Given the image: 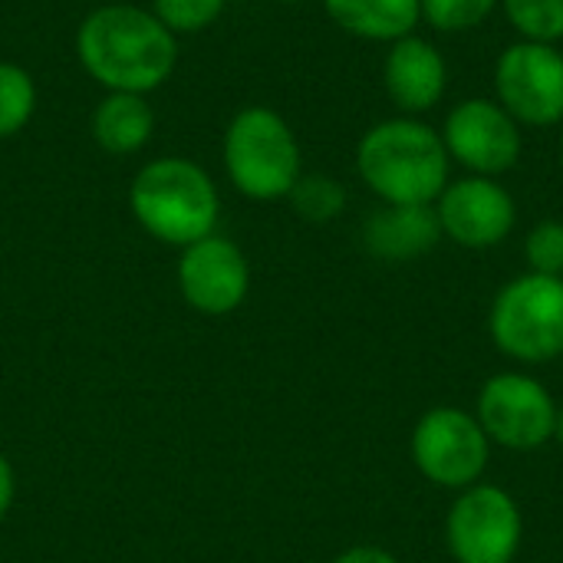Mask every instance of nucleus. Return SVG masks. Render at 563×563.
<instances>
[{
    "label": "nucleus",
    "mask_w": 563,
    "mask_h": 563,
    "mask_svg": "<svg viewBox=\"0 0 563 563\" xmlns=\"http://www.w3.org/2000/svg\"><path fill=\"white\" fill-rule=\"evenodd\" d=\"M76 56L106 92H139L165 86L178 66V36L145 7H96L76 30Z\"/></svg>",
    "instance_id": "nucleus-1"
},
{
    "label": "nucleus",
    "mask_w": 563,
    "mask_h": 563,
    "mask_svg": "<svg viewBox=\"0 0 563 563\" xmlns=\"http://www.w3.org/2000/svg\"><path fill=\"white\" fill-rule=\"evenodd\" d=\"M356 172L386 205H432L449 185V152L432 125L399 115L363 132Z\"/></svg>",
    "instance_id": "nucleus-2"
},
{
    "label": "nucleus",
    "mask_w": 563,
    "mask_h": 563,
    "mask_svg": "<svg viewBox=\"0 0 563 563\" xmlns=\"http://www.w3.org/2000/svg\"><path fill=\"white\" fill-rule=\"evenodd\" d=\"M129 208L155 241L175 247L214 234L221 214L211 175L181 155H162L142 165L129 188Z\"/></svg>",
    "instance_id": "nucleus-3"
},
{
    "label": "nucleus",
    "mask_w": 563,
    "mask_h": 563,
    "mask_svg": "<svg viewBox=\"0 0 563 563\" xmlns=\"http://www.w3.org/2000/svg\"><path fill=\"white\" fill-rule=\"evenodd\" d=\"M221 158L231 185L251 201L287 198L303 175L300 142L271 106H244L224 129Z\"/></svg>",
    "instance_id": "nucleus-4"
},
{
    "label": "nucleus",
    "mask_w": 563,
    "mask_h": 563,
    "mask_svg": "<svg viewBox=\"0 0 563 563\" xmlns=\"http://www.w3.org/2000/svg\"><path fill=\"white\" fill-rule=\"evenodd\" d=\"M495 343L525 363H548L563 353V280L525 274L511 280L492 307Z\"/></svg>",
    "instance_id": "nucleus-5"
},
{
    "label": "nucleus",
    "mask_w": 563,
    "mask_h": 563,
    "mask_svg": "<svg viewBox=\"0 0 563 563\" xmlns=\"http://www.w3.org/2000/svg\"><path fill=\"white\" fill-rule=\"evenodd\" d=\"M495 96L518 125L563 122V53L554 43H511L495 63Z\"/></svg>",
    "instance_id": "nucleus-6"
},
{
    "label": "nucleus",
    "mask_w": 563,
    "mask_h": 563,
    "mask_svg": "<svg viewBox=\"0 0 563 563\" xmlns=\"http://www.w3.org/2000/svg\"><path fill=\"white\" fill-rule=\"evenodd\" d=\"M449 158L465 165L472 175H505L521 158V125L498 99H465L442 125Z\"/></svg>",
    "instance_id": "nucleus-7"
},
{
    "label": "nucleus",
    "mask_w": 563,
    "mask_h": 563,
    "mask_svg": "<svg viewBox=\"0 0 563 563\" xmlns=\"http://www.w3.org/2000/svg\"><path fill=\"white\" fill-rule=\"evenodd\" d=\"M419 472L445 488L472 485L488 465L485 429L459 409H432L412 435Z\"/></svg>",
    "instance_id": "nucleus-8"
},
{
    "label": "nucleus",
    "mask_w": 563,
    "mask_h": 563,
    "mask_svg": "<svg viewBox=\"0 0 563 563\" xmlns=\"http://www.w3.org/2000/svg\"><path fill=\"white\" fill-rule=\"evenodd\" d=\"M521 541V515L501 488L465 492L449 515V548L459 563H511Z\"/></svg>",
    "instance_id": "nucleus-9"
},
{
    "label": "nucleus",
    "mask_w": 563,
    "mask_h": 563,
    "mask_svg": "<svg viewBox=\"0 0 563 563\" xmlns=\"http://www.w3.org/2000/svg\"><path fill=\"white\" fill-rule=\"evenodd\" d=\"M251 287V267L244 251L221 238L208 234L181 247L178 261V290L188 307L208 317H224L238 310Z\"/></svg>",
    "instance_id": "nucleus-10"
},
{
    "label": "nucleus",
    "mask_w": 563,
    "mask_h": 563,
    "mask_svg": "<svg viewBox=\"0 0 563 563\" xmlns=\"http://www.w3.org/2000/svg\"><path fill=\"white\" fill-rule=\"evenodd\" d=\"M478 426L508 449H538L554 435L558 409L541 383L531 376H495L478 399Z\"/></svg>",
    "instance_id": "nucleus-11"
},
{
    "label": "nucleus",
    "mask_w": 563,
    "mask_h": 563,
    "mask_svg": "<svg viewBox=\"0 0 563 563\" xmlns=\"http://www.w3.org/2000/svg\"><path fill=\"white\" fill-rule=\"evenodd\" d=\"M439 228L455 244L465 247H495L515 228V198L505 185L485 175H468L445 185L439 195Z\"/></svg>",
    "instance_id": "nucleus-12"
},
{
    "label": "nucleus",
    "mask_w": 563,
    "mask_h": 563,
    "mask_svg": "<svg viewBox=\"0 0 563 563\" xmlns=\"http://www.w3.org/2000/svg\"><path fill=\"white\" fill-rule=\"evenodd\" d=\"M383 86L396 109L406 115H419L439 106L449 86V66L445 56L422 36L409 33L396 43H389L386 63H383Z\"/></svg>",
    "instance_id": "nucleus-13"
},
{
    "label": "nucleus",
    "mask_w": 563,
    "mask_h": 563,
    "mask_svg": "<svg viewBox=\"0 0 563 563\" xmlns=\"http://www.w3.org/2000/svg\"><path fill=\"white\" fill-rule=\"evenodd\" d=\"M442 228L432 205H386L366 218L363 241L383 261H409L435 247Z\"/></svg>",
    "instance_id": "nucleus-14"
},
{
    "label": "nucleus",
    "mask_w": 563,
    "mask_h": 563,
    "mask_svg": "<svg viewBox=\"0 0 563 563\" xmlns=\"http://www.w3.org/2000/svg\"><path fill=\"white\" fill-rule=\"evenodd\" d=\"M92 139L109 155H135L155 132V109L139 92H106L92 109Z\"/></svg>",
    "instance_id": "nucleus-15"
},
{
    "label": "nucleus",
    "mask_w": 563,
    "mask_h": 563,
    "mask_svg": "<svg viewBox=\"0 0 563 563\" xmlns=\"http://www.w3.org/2000/svg\"><path fill=\"white\" fill-rule=\"evenodd\" d=\"M323 10L340 30L373 43H396L422 20V0H323Z\"/></svg>",
    "instance_id": "nucleus-16"
},
{
    "label": "nucleus",
    "mask_w": 563,
    "mask_h": 563,
    "mask_svg": "<svg viewBox=\"0 0 563 563\" xmlns=\"http://www.w3.org/2000/svg\"><path fill=\"white\" fill-rule=\"evenodd\" d=\"M36 112L33 76L10 59H0V139L20 135Z\"/></svg>",
    "instance_id": "nucleus-17"
},
{
    "label": "nucleus",
    "mask_w": 563,
    "mask_h": 563,
    "mask_svg": "<svg viewBox=\"0 0 563 563\" xmlns=\"http://www.w3.org/2000/svg\"><path fill=\"white\" fill-rule=\"evenodd\" d=\"M287 198H290L294 211L303 221H313V224H327V221L340 218L343 208H346V188L336 178L320 175V172L300 175Z\"/></svg>",
    "instance_id": "nucleus-18"
},
{
    "label": "nucleus",
    "mask_w": 563,
    "mask_h": 563,
    "mask_svg": "<svg viewBox=\"0 0 563 563\" xmlns=\"http://www.w3.org/2000/svg\"><path fill=\"white\" fill-rule=\"evenodd\" d=\"M521 40L558 43L563 36V0H501Z\"/></svg>",
    "instance_id": "nucleus-19"
},
{
    "label": "nucleus",
    "mask_w": 563,
    "mask_h": 563,
    "mask_svg": "<svg viewBox=\"0 0 563 563\" xmlns=\"http://www.w3.org/2000/svg\"><path fill=\"white\" fill-rule=\"evenodd\" d=\"M501 0H422V16L442 33H465L482 26Z\"/></svg>",
    "instance_id": "nucleus-20"
},
{
    "label": "nucleus",
    "mask_w": 563,
    "mask_h": 563,
    "mask_svg": "<svg viewBox=\"0 0 563 563\" xmlns=\"http://www.w3.org/2000/svg\"><path fill=\"white\" fill-rule=\"evenodd\" d=\"M224 3L228 0H152L148 10L175 36H181V33H201V30H208L221 16Z\"/></svg>",
    "instance_id": "nucleus-21"
},
{
    "label": "nucleus",
    "mask_w": 563,
    "mask_h": 563,
    "mask_svg": "<svg viewBox=\"0 0 563 563\" xmlns=\"http://www.w3.org/2000/svg\"><path fill=\"white\" fill-rule=\"evenodd\" d=\"M525 254L534 274H548V277H561L563 274V224L561 221H541L528 241H525Z\"/></svg>",
    "instance_id": "nucleus-22"
},
{
    "label": "nucleus",
    "mask_w": 563,
    "mask_h": 563,
    "mask_svg": "<svg viewBox=\"0 0 563 563\" xmlns=\"http://www.w3.org/2000/svg\"><path fill=\"white\" fill-rule=\"evenodd\" d=\"M13 492H16L13 468H10V462L0 455V521L7 518V511H10V505H13Z\"/></svg>",
    "instance_id": "nucleus-23"
},
{
    "label": "nucleus",
    "mask_w": 563,
    "mask_h": 563,
    "mask_svg": "<svg viewBox=\"0 0 563 563\" xmlns=\"http://www.w3.org/2000/svg\"><path fill=\"white\" fill-rule=\"evenodd\" d=\"M333 563H396V558L379 548H353V551L340 554Z\"/></svg>",
    "instance_id": "nucleus-24"
},
{
    "label": "nucleus",
    "mask_w": 563,
    "mask_h": 563,
    "mask_svg": "<svg viewBox=\"0 0 563 563\" xmlns=\"http://www.w3.org/2000/svg\"><path fill=\"white\" fill-rule=\"evenodd\" d=\"M554 435L561 439V445H563V412H558V426H554Z\"/></svg>",
    "instance_id": "nucleus-25"
},
{
    "label": "nucleus",
    "mask_w": 563,
    "mask_h": 563,
    "mask_svg": "<svg viewBox=\"0 0 563 563\" xmlns=\"http://www.w3.org/2000/svg\"><path fill=\"white\" fill-rule=\"evenodd\" d=\"M277 3H307V0H277Z\"/></svg>",
    "instance_id": "nucleus-26"
},
{
    "label": "nucleus",
    "mask_w": 563,
    "mask_h": 563,
    "mask_svg": "<svg viewBox=\"0 0 563 563\" xmlns=\"http://www.w3.org/2000/svg\"><path fill=\"white\" fill-rule=\"evenodd\" d=\"M561 165H563V139H561Z\"/></svg>",
    "instance_id": "nucleus-27"
}]
</instances>
